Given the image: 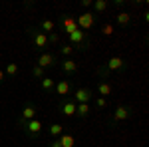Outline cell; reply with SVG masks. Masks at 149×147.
<instances>
[{"mask_svg": "<svg viewBox=\"0 0 149 147\" xmlns=\"http://www.w3.org/2000/svg\"><path fill=\"white\" fill-rule=\"evenodd\" d=\"M125 68V60L123 58H119V56H113V58H109L107 60V64H105V70L111 74V72H115V70H123Z\"/></svg>", "mask_w": 149, "mask_h": 147, "instance_id": "52a82bcc", "label": "cell"}, {"mask_svg": "<svg viewBox=\"0 0 149 147\" xmlns=\"http://www.w3.org/2000/svg\"><path fill=\"white\" fill-rule=\"evenodd\" d=\"M48 36V46L52 44V46H56L58 42H60V34L58 32H52V34H46Z\"/></svg>", "mask_w": 149, "mask_h": 147, "instance_id": "cb8c5ba5", "label": "cell"}, {"mask_svg": "<svg viewBox=\"0 0 149 147\" xmlns=\"http://www.w3.org/2000/svg\"><path fill=\"white\" fill-rule=\"evenodd\" d=\"M54 88H56V82L52 78H48V76H44V78H42V90L46 91V93H52Z\"/></svg>", "mask_w": 149, "mask_h": 147, "instance_id": "ac0fdd59", "label": "cell"}, {"mask_svg": "<svg viewBox=\"0 0 149 147\" xmlns=\"http://www.w3.org/2000/svg\"><path fill=\"white\" fill-rule=\"evenodd\" d=\"M18 125H20V127H24L26 135L30 137V139H36V137L42 133V127H44L42 119H38V117L30 119V121H22V119H18Z\"/></svg>", "mask_w": 149, "mask_h": 147, "instance_id": "6da1fadb", "label": "cell"}, {"mask_svg": "<svg viewBox=\"0 0 149 147\" xmlns=\"http://www.w3.org/2000/svg\"><path fill=\"white\" fill-rule=\"evenodd\" d=\"M131 115V107H127V105H119L117 109L113 111V121H123Z\"/></svg>", "mask_w": 149, "mask_h": 147, "instance_id": "30bf717a", "label": "cell"}, {"mask_svg": "<svg viewBox=\"0 0 149 147\" xmlns=\"http://www.w3.org/2000/svg\"><path fill=\"white\" fill-rule=\"evenodd\" d=\"M92 4H93V0H81V6L84 8H92Z\"/></svg>", "mask_w": 149, "mask_h": 147, "instance_id": "83f0119b", "label": "cell"}, {"mask_svg": "<svg viewBox=\"0 0 149 147\" xmlns=\"http://www.w3.org/2000/svg\"><path fill=\"white\" fill-rule=\"evenodd\" d=\"M2 82H4V72L0 70V84H2Z\"/></svg>", "mask_w": 149, "mask_h": 147, "instance_id": "4dcf8cb0", "label": "cell"}, {"mask_svg": "<svg viewBox=\"0 0 149 147\" xmlns=\"http://www.w3.org/2000/svg\"><path fill=\"white\" fill-rule=\"evenodd\" d=\"M92 90L90 88H78V90L74 91V102L76 103H90V100H92Z\"/></svg>", "mask_w": 149, "mask_h": 147, "instance_id": "5b68a950", "label": "cell"}, {"mask_svg": "<svg viewBox=\"0 0 149 147\" xmlns=\"http://www.w3.org/2000/svg\"><path fill=\"white\" fill-rule=\"evenodd\" d=\"M30 36H32V44L36 48H48V36L44 32H34L30 30Z\"/></svg>", "mask_w": 149, "mask_h": 147, "instance_id": "ba28073f", "label": "cell"}, {"mask_svg": "<svg viewBox=\"0 0 149 147\" xmlns=\"http://www.w3.org/2000/svg\"><path fill=\"white\" fill-rule=\"evenodd\" d=\"M54 30H56V22H54V20H42V22H40V32L52 34Z\"/></svg>", "mask_w": 149, "mask_h": 147, "instance_id": "2e32d148", "label": "cell"}, {"mask_svg": "<svg viewBox=\"0 0 149 147\" xmlns=\"http://www.w3.org/2000/svg\"><path fill=\"white\" fill-rule=\"evenodd\" d=\"M36 107L34 105H32V103H26V105H24V109H22V117H20V119H22V121H30V119H34L36 117Z\"/></svg>", "mask_w": 149, "mask_h": 147, "instance_id": "7c38bea8", "label": "cell"}, {"mask_svg": "<svg viewBox=\"0 0 149 147\" xmlns=\"http://www.w3.org/2000/svg\"><path fill=\"white\" fill-rule=\"evenodd\" d=\"M102 32H103V36H111L113 34V26H111V24H105L102 28Z\"/></svg>", "mask_w": 149, "mask_h": 147, "instance_id": "484cf974", "label": "cell"}, {"mask_svg": "<svg viewBox=\"0 0 149 147\" xmlns=\"http://www.w3.org/2000/svg\"><path fill=\"white\" fill-rule=\"evenodd\" d=\"M58 141H60L62 147H74V143H76V139H74L72 133H62V135L58 137Z\"/></svg>", "mask_w": 149, "mask_h": 147, "instance_id": "9a60e30c", "label": "cell"}, {"mask_svg": "<svg viewBox=\"0 0 149 147\" xmlns=\"http://www.w3.org/2000/svg\"><path fill=\"white\" fill-rule=\"evenodd\" d=\"M48 147H62V145H60V141H58V139H54V141H52Z\"/></svg>", "mask_w": 149, "mask_h": 147, "instance_id": "f546056e", "label": "cell"}, {"mask_svg": "<svg viewBox=\"0 0 149 147\" xmlns=\"http://www.w3.org/2000/svg\"><path fill=\"white\" fill-rule=\"evenodd\" d=\"M44 72H46L44 68H40V66H34V68H32V76H34V78H38V79H42V78H44Z\"/></svg>", "mask_w": 149, "mask_h": 147, "instance_id": "d4e9b609", "label": "cell"}, {"mask_svg": "<svg viewBox=\"0 0 149 147\" xmlns=\"http://www.w3.org/2000/svg\"><path fill=\"white\" fill-rule=\"evenodd\" d=\"M62 28H64V32H74V30H78V24H76V18L74 16H64L62 18V24H60Z\"/></svg>", "mask_w": 149, "mask_h": 147, "instance_id": "8fae6325", "label": "cell"}, {"mask_svg": "<svg viewBox=\"0 0 149 147\" xmlns=\"http://www.w3.org/2000/svg\"><path fill=\"white\" fill-rule=\"evenodd\" d=\"M60 54H62V56H72V54H74V46L72 44H62V48H60Z\"/></svg>", "mask_w": 149, "mask_h": 147, "instance_id": "7402d4cb", "label": "cell"}, {"mask_svg": "<svg viewBox=\"0 0 149 147\" xmlns=\"http://www.w3.org/2000/svg\"><path fill=\"white\" fill-rule=\"evenodd\" d=\"M76 70H78V64H76L74 60L66 58V60L62 62V72H64V74H74Z\"/></svg>", "mask_w": 149, "mask_h": 147, "instance_id": "5bb4252c", "label": "cell"}, {"mask_svg": "<svg viewBox=\"0 0 149 147\" xmlns=\"http://www.w3.org/2000/svg\"><path fill=\"white\" fill-rule=\"evenodd\" d=\"M68 38H70V44L72 46H78L80 50H86L88 48V32H81L80 28L74 30V32H70Z\"/></svg>", "mask_w": 149, "mask_h": 147, "instance_id": "7a4b0ae2", "label": "cell"}, {"mask_svg": "<svg viewBox=\"0 0 149 147\" xmlns=\"http://www.w3.org/2000/svg\"><path fill=\"white\" fill-rule=\"evenodd\" d=\"M92 8H93L95 14H103V12L109 8V2H107V0H93Z\"/></svg>", "mask_w": 149, "mask_h": 147, "instance_id": "4fadbf2b", "label": "cell"}, {"mask_svg": "<svg viewBox=\"0 0 149 147\" xmlns=\"http://www.w3.org/2000/svg\"><path fill=\"white\" fill-rule=\"evenodd\" d=\"M70 90H72V86H70L68 79H60V82L56 84V88H54V91H56L58 95H62V98H68Z\"/></svg>", "mask_w": 149, "mask_h": 147, "instance_id": "9c48e42d", "label": "cell"}, {"mask_svg": "<svg viewBox=\"0 0 149 147\" xmlns=\"http://www.w3.org/2000/svg\"><path fill=\"white\" fill-rule=\"evenodd\" d=\"M76 107H78V103L74 102L72 98H64V100L60 102V105H58V109L64 113V115H68V117L76 115Z\"/></svg>", "mask_w": 149, "mask_h": 147, "instance_id": "277c9868", "label": "cell"}, {"mask_svg": "<svg viewBox=\"0 0 149 147\" xmlns=\"http://www.w3.org/2000/svg\"><path fill=\"white\" fill-rule=\"evenodd\" d=\"M76 115H78V117H88V115H90V103H78Z\"/></svg>", "mask_w": 149, "mask_h": 147, "instance_id": "d6986e66", "label": "cell"}, {"mask_svg": "<svg viewBox=\"0 0 149 147\" xmlns=\"http://www.w3.org/2000/svg\"><path fill=\"white\" fill-rule=\"evenodd\" d=\"M54 64H56V56H54L52 52H42L40 58H38V66H40V68H44V70L52 68Z\"/></svg>", "mask_w": 149, "mask_h": 147, "instance_id": "8992f818", "label": "cell"}, {"mask_svg": "<svg viewBox=\"0 0 149 147\" xmlns=\"http://www.w3.org/2000/svg\"><path fill=\"white\" fill-rule=\"evenodd\" d=\"M76 24H78V28H80L81 32H88V30H92L93 24H95V14L84 12V14H80V16L76 18Z\"/></svg>", "mask_w": 149, "mask_h": 147, "instance_id": "3957f363", "label": "cell"}, {"mask_svg": "<svg viewBox=\"0 0 149 147\" xmlns=\"http://www.w3.org/2000/svg\"><path fill=\"white\" fill-rule=\"evenodd\" d=\"M115 22L119 24L121 28H125L127 24L131 22V14H127V12H117V16H115Z\"/></svg>", "mask_w": 149, "mask_h": 147, "instance_id": "e0dca14e", "label": "cell"}, {"mask_svg": "<svg viewBox=\"0 0 149 147\" xmlns=\"http://www.w3.org/2000/svg\"><path fill=\"white\" fill-rule=\"evenodd\" d=\"M97 93H100V95H109V93H111V86H109V84H107V82H100V84H97Z\"/></svg>", "mask_w": 149, "mask_h": 147, "instance_id": "ffe728a7", "label": "cell"}, {"mask_svg": "<svg viewBox=\"0 0 149 147\" xmlns=\"http://www.w3.org/2000/svg\"><path fill=\"white\" fill-rule=\"evenodd\" d=\"M18 64H14V62H10V64H8V66H6V74H8V76H16V74H18Z\"/></svg>", "mask_w": 149, "mask_h": 147, "instance_id": "603a6c76", "label": "cell"}, {"mask_svg": "<svg viewBox=\"0 0 149 147\" xmlns=\"http://www.w3.org/2000/svg\"><path fill=\"white\" fill-rule=\"evenodd\" d=\"M95 105H97L100 109H103V107L107 105V100H105V98H97V100H95Z\"/></svg>", "mask_w": 149, "mask_h": 147, "instance_id": "4316f807", "label": "cell"}, {"mask_svg": "<svg viewBox=\"0 0 149 147\" xmlns=\"http://www.w3.org/2000/svg\"><path fill=\"white\" fill-rule=\"evenodd\" d=\"M113 4L117 6V8H123V4H125V0H115Z\"/></svg>", "mask_w": 149, "mask_h": 147, "instance_id": "f1b7e54d", "label": "cell"}, {"mask_svg": "<svg viewBox=\"0 0 149 147\" xmlns=\"http://www.w3.org/2000/svg\"><path fill=\"white\" fill-rule=\"evenodd\" d=\"M48 131H50V135H52V137H60L62 133H64V125H62V123H52Z\"/></svg>", "mask_w": 149, "mask_h": 147, "instance_id": "44dd1931", "label": "cell"}]
</instances>
